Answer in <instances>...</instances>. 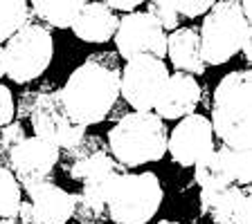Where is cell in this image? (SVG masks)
<instances>
[{"mask_svg":"<svg viewBox=\"0 0 252 224\" xmlns=\"http://www.w3.org/2000/svg\"><path fill=\"white\" fill-rule=\"evenodd\" d=\"M214 150V132H212V124L205 115L185 117L176 124L167 139V152L178 166L189 168L198 162L200 157Z\"/></svg>","mask_w":252,"mask_h":224,"instance_id":"obj_14","label":"cell"},{"mask_svg":"<svg viewBox=\"0 0 252 224\" xmlns=\"http://www.w3.org/2000/svg\"><path fill=\"white\" fill-rule=\"evenodd\" d=\"M0 54H2V70L9 81L18 85L32 83L50 68L54 58L52 29L32 18L0 47Z\"/></svg>","mask_w":252,"mask_h":224,"instance_id":"obj_6","label":"cell"},{"mask_svg":"<svg viewBox=\"0 0 252 224\" xmlns=\"http://www.w3.org/2000/svg\"><path fill=\"white\" fill-rule=\"evenodd\" d=\"M27 199L21 202L18 224H70L74 211V193L59 184L41 182L25 188Z\"/></svg>","mask_w":252,"mask_h":224,"instance_id":"obj_13","label":"cell"},{"mask_svg":"<svg viewBox=\"0 0 252 224\" xmlns=\"http://www.w3.org/2000/svg\"><path fill=\"white\" fill-rule=\"evenodd\" d=\"M158 224H183V222H176V220H160Z\"/></svg>","mask_w":252,"mask_h":224,"instance_id":"obj_29","label":"cell"},{"mask_svg":"<svg viewBox=\"0 0 252 224\" xmlns=\"http://www.w3.org/2000/svg\"><path fill=\"white\" fill-rule=\"evenodd\" d=\"M23 202V188L16 177L0 166V224H18V211Z\"/></svg>","mask_w":252,"mask_h":224,"instance_id":"obj_21","label":"cell"},{"mask_svg":"<svg viewBox=\"0 0 252 224\" xmlns=\"http://www.w3.org/2000/svg\"><path fill=\"white\" fill-rule=\"evenodd\" d=\"M212 0H198V2H191V0H178L173 2L178 16H185V18H198V16H205L212 9Z\"/></svg>","mask_w":252,"mask_h":224,"instance_id":"obj_25","label":"cell"},{"mask_svg":"<svg viewBox=\"0 0 252 224\" xmlns=\"http://www.w3.org/2000/svg\"><path fill=\"white\" fill-rule=\"evenodd\" d=\"M164 199L160 177L151 171L117 175L108 186L106 213L115 224H147Z\"/></svg>","mask_w":252,"mask_h":224,"instance_id":"obj_5","label":"cell"},{"mask_svg":"<svg viewBox=\"0 0 252 224\" xmlns=\"http://www.w3.org/2000/svg\"><path fill=\"white\" fill-rule=\"evenodd\" d=\"M194 179L200 188L250 186L252 182V150H234L220 146L200 157L194 164Z\"/></svg>","mask_w":252,"mask_h":224,"instance_id":"obj_11","label":"cell"},{"mask_svg":"<svg viewBox=\"0 0 252 224\" xmlns=\"http://www.w3.org/2000/svg\"><path fill=\"white\" fill-rule=\"evenodd\" d=\"M30 21V2H25V0H0V43H7Z\"/></svg>","mask_w":252,"mask_h":224,"instance_id":"obj_22","label":"cell"},{"mask_svg":"<svg viewBox=\"0 0 252 224\" xmlns=\"http://www.w3.org/2000/svg\"><path fill=\"white\" fill-rule=\"evenodd\" d=\"M212 132L234 150H252V72L248 68L225 74L214 88Z\"/></svg>","mask_w":252,"mask_h":224,"instance_id":"obj_2","label":"cell"},{"mask_svg":"<svg viewBox=\"0 0 252 224\" xmlns=\"http://www.w3.org/2000/svg\"><path fill=\"white\" fill-rule=\"evenodd\" d=\"M84 0H34L30 2L32 18L47 29H70Z\"/></svg>","mask_w":252,"mask_h":224,"instance_id":"obj_19","label":"cell"},{"mask_svg":"<svg viewBox=\"0 0 252 224\" xmlns=\"http://www.w3.org/2000/svg\"><path fill=\"white\" fill-rule=\"evenodd\" d=\"M147 14H151L164 31H173L180 27V16L169 0H151L147 5Z\"/></svg>","mask_w":252,"mask_h":224,"instance_id":"obj_23","label":"cell"},{"mask_svg":"<svg viewBox=\"0 0 252 224\" xmlns=\"http://www.w3.org/2000/svg\"><path fill=\"white\" fill-rule=\"evenodd\" d=\"M106 198L108 191L99 188H81L74 193V211L72 218L79 224H104L108 213H106Z\"/></svg>","mask_w":252,"mask_h":224,"instance_id":"obj_20","label":"cell"},{"mask_svg":"<svg viewBox=\"0 0 252 224\" xmlns=\"http://www.w3.org/2000/svg\"><path fill=\"white\" fill-rule=\"evenodd\" d=\"M117 25H120V16L113 9H108L104 2H84L70 31L79 41L99 45V43H108L115 36Z\"/></svg>","mask_w":252,"mask_h":224,"instance_id":"obj_17","label":"cell"},{"mask_svg":"<svg viewBox=\"0 0 252 224\" xmlns=\"http://www.w3.org/2000/svg\"><path fill=\"white\" fill-rule=\"evenodd\" d=\"M120 56L99 52L86 58L59 90L61 103L74 124L97 125L106 121L120 99Z\"/></svg>","mask_w":252,"mask_h":224,"instance_id":"obj_1","label":"cell"},{"mask_svg":"<svg viewBox=\"0 0 252 224\" xmlns=\"http://www.w3.org/2000/svg\"><path fill=\"white\" fill-rule=\"evenodd\" d=\"M36 92L38 90H30V92L21 94V99H18V108H16V115L21 117H30L32 112V105H34V99H36Z\"/></svg>","mask_w":252,"mask_h":224,"instance_id":"obj_27","label":"cell"},{"mask_svg":"<svg viewBox=\"0 0 252 224\" xmlns=\"http://www.w3.org/2000/svg\"><path fill=\"white\" fill-rule=\"evenodd\" d=\"M65 177L81 184V188H104L108 191L110 182L117 175L128 173L122 164H117L108 152L106 139L99 135H86L81 144L70 150H61L59 157Z\"/></svg>","mask_w":252,"mask_h":224,"instance_id":"obj_7","label":"cell"},{"mask_svg":"<svg viewBox=\"0 0 252 224\" xmlns=\"http://www.w3.org/2000/svg\"><path fill=\"white\" fill-rule=\"evenodd\" d=\"M113 41L117 47V56L124 61H131L140 54H151L160 61L167 56V31L147 11L122 16Z\"/></svg>","mask_w":252,"mask_h":224,"instance_id":"obj_10","label":"cell"},{"mask_svg":"<svg viewBox=\"0 0 252 224\" xmlns=\"http://www.w3.org/2000/svg\"><path fill=\"white\" fill-rule=\"evenodd\" d=\"M200 213L214 224H252V198L243 186L200 188Z\"/></svg>","mask_w":252,"mask_h":224,"instance_id":"obj_15","label":"cell"},{"mask_svg":"<svg viewBox=\"0 0 252 224\" xmlns=\"http://www.w3.org/2000/svg\"><path fill=\"white\" fill-rule=\"evenodd\" d=\"M59 157H61V150L54 148L52 144H47L38 137H25L11 148L5 168L25 191L34 184L50 182L54 168L59 166Z\"/></svg>","mask_w":252,"mask_h":224,"instance_id":"obj_12","label":"cell"},{"mask_svg":"<svg viewBox=\"0 0 252 224\" xmlns=\"http://www.w3.org/2000/svg\"><path fill=\"white\" fill-rule=\"evenodd\" d=\"M25 128H23L21 121H11L9 125L0 128V166H5L7 157H9L11 148L18 144V141L25 139Z\"/></svg>","mask_w":252,"mask_h":224,"instance_id":"obj_24","label":"cell"},{"mask_svg":"<svg viewBox=\"0 0 252 224\" xmlns=\"http://www.w3.org/2000/svg\"><path fill=\"white\" fill-rule=\"evenodd\" d=\"M169 130L156 112H128L117 119L106 135L110 157L128 171L160 162L167 152Z\"/></svg>","mask_w":252,"mask_h":224,"instance_id":"obj_3","label":"cell"},{"mask_svg":"<svg viewBox=\"0 0 252 224\" xmlns=\"http://www.w3.org/2000/svg\"><path fill=\"white\" fill-rule=\"evenodd\" d=\"M169 81V70L164 61L140 54L126 61L120 72V97L133 108V112H153L164 85Z\"/></svg>","mask_w":252,"mask_h":224,"instance_id":"obj_9","label":"cell"},{"mask_svg":"<svg viewBox=\"0 0 252 224\" xmlns=\"http://www.w3.org/2000/svg\"><path fill=\"white\" fill-rule=\"evenodd\" d=\"M113 224H115V222H113Z\"/></svg>","mask_w":252,"mask_h":224,"instance_id":"obj_31","label":"cell"},{"mask_svg":"<svg viewBox=\"0 0 252 224\" xmlns=\"http://www.w3.org/2000/svg\"><path fill=\"white\" fill-rule=\"evenodd\" d=\"M198 38L205 65H223L232 56L241 54V47L252 38V21L243 16L241 2L219 0L205 14Z\"/></svg>","mask_w":252,"mask_h":224,"instance_id":"obj_4","label":"cell"},{"mask_svg":"<svg viewBox=\"0 0 252 224\" xmlns=\"http://www.w3.org/2000/svg\"><path fill=\"white\" fill-rule=\"evenodd\" d=\"M200 83L196 81V76H189L183 72L169 74V81L164 85L160 99H158L156 112L160 119H185V117L194 115L196 105L200 103Z\"/></svg>","mask_w":252,"mask_h":224,"instance_id":"obj_16","label":"cell"},{"mask_svg":"<svg viewBox=\"0 0 252 224\" xmlns=\"http://www.w3.org/2000/svg\"><path fill=\"white\" fill-rule=\"evenodd\" d=\"M27 119L34 128V137L52 144L59 150H70L77 144H81V139L88 135L84 125L74 124L70 119V115L61 103L59 90H54L52 83H45L43 88H38Z\"/></svg>","mask_w":252,"mask_h":224,"instance_id":"obj_8","label":"cell"},{"mask_svg":"<svg viewBox=\"0 0 252 224\" xmlns=\"http://www.w3.org/2000/svg\"><path fill=\"white\" fill-rule=\"evenodd\" d=\"M2 76H5V70H2V54H0V81H2Z\"/></svg>","mask_w":252,"mask_h":224,"instance_id":"obj_30","label":"cell"},{"mask_svg":"<svg viewBox=\"0 0 252 224\" xmlns=\"http://www.w3.org/2000/svg\"><path fill=\"white\" fill-rule=\"evenodd\" d=\"M16 115V103H14V94L7 85L0 83V128H5L14 121Z\"/></svg>","mask_w":252,"mask_h":224,"instance_id":"obj_26","label":"cell"},{"mask_svg":"<svg viewBox=\"0 0 252 224\" xmlns=\"http://www.w3.org/2000/svg\"><path fill=\"white\" fill-rule=\"evenodd\" d=\"M167 56L176 72L189 76H203L207 70L200 54V38L196 27H178L167 34Z\"/></svg>","mask_w":252,"mask_h":224,"instance_id":"obj_18","label":"cell"},{"mask_svg":"<svg viewBox=\"0 0 252 224\" xmlns=\"http://www.w3.org/2000/svg\"><path fill=\"white\" fill-rule=\"evenodd\" d=\"M108 9H113L117 14V11H126V14H133V11H137V7L142 5L140 0H106L104 2Z\"/></svg>","mask_w":252,"mask_h":224,"instance_id":"obj_28","label":"cell"}]
</instances>
